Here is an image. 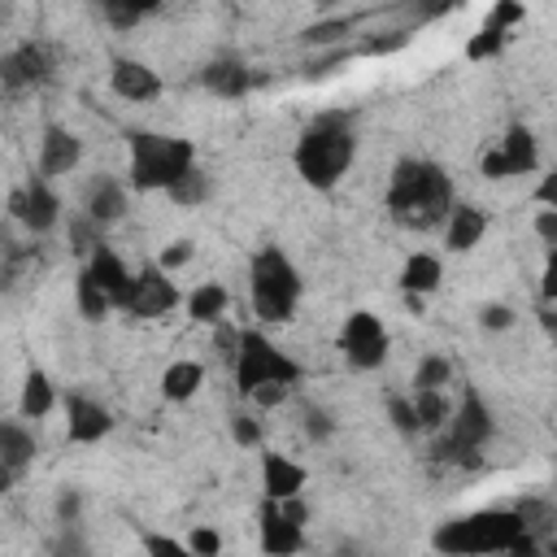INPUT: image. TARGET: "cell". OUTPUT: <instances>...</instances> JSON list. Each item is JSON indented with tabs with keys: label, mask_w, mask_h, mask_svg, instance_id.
<instances>
[{
	"label": "cell",
	"mask_w": 557,
	"mask_h": 557,
	"mask_svg": "<svg viewBox=\"0 0 557 557\" xmlns=\"http://www.w3.org/2000/svg\"><path fill=\"white\" fill-rule=\"evenodd\" d=\"M352 161H357V131H352L348 113H318L292 148V165H296L300 183L313 191L339 187V178L352 170Z\"/></svg>",
	"instance_id": "obj_2"
},
{
	"label": "cell",
	"mask_w": 557,
	"mask_h": 557,
	"mask_svg": "<svg viewBox=\"0 0 557 557\" xmlns=\"http://www.w3.org/2000/svg\"><path fill=\"white\" fill-rule=\"evenodd\" d=\"M200 83L213 91V96H222V100H239V96H248V87H252V70H248V61L244 57H213L209 65H205V74H200Z\"/></svg>",
	"instance_id": "obj_17"
},
{
	"label": "cell",
	"mask_w": 557,
	"mask_h": 557,
	"mask_svg": "<svg viewBox=\"0 0 557 557\" xmlns=\"http://www.w3.org/2000/svg\"><path fill=\"white\" fill-rule=\"evenodd\" d=\"M500 157H505V165H509V178H513V174H535V165H540L535 135H531L522 122H513V126L505 131V139H500Z\"/></svg>",
	"instance_id": "obj_23"
},
{
	"label": "cell",
	"mask_w": 557,
	"mask_h": 557,
	"mask_svg": "<svg viewBox=\"0 0 557 557\" xmlns=\"http://www.w3.org/2000/svg\"><path fill=\"white\" fill-rule=\"evenodd\" d=\"M209 191H213L209 174H205L200 165H191V170H187V174H183V178H178V183H174L165 196H170L178 209H196V205H205V200H209Z\"/></svg>",
	"instance_id": "obj_29"
},
{
	"label": "cell",
	"mask_w": 557,
	"mask_h": 557,
	"mask_svg": "<svg viewBox=\"0 0 557 557\" xmlns=\"http://www.w3.org/2000/svg\"><path fill=\"white\" fill-rule=\"evenodd\" d=\"M527 531L531 522L522 509H474V513L444 518L431 531V548L440 557H496V553H509Z\"/></svg>",
	"instance_id": "obj_3"
},
{
	"label": "cell",
	"mask_w": 557,
	"mask_h": 557,
	"mask_svg": "<svg viewBox=\"0 0 557 557\" xmlns=\"http://www.w3.org/2000/svg\"><path fill=\"white\" fill-rule=\"evenodd\" d=\"M387 348H392V339H387V326H383L379 313L352 309L344 318V326H339V352H344V361L352 370H379L387 361Z\"/></svg>",
	"instance_id": "obj_8"
},
{
	"label": "cell",
	"mask_w": 557,
	"mask_h": 557,
	"mask_svg": "<svg viewBox=\"0 0 557 557\" xmlns=\"http://www.w3.org/2000/svg\"><path fill=\"white\" fill-rule=\"evenodd\" d=\"M257 544L265 557H296L305 553V527H296L278 500H265L261 496V509H257Z\"/></svg>",
	"instance_id": "obj_12"
},
{
	"label": "cell",
	"mask_w": 557,
	"mask_h": 557,
	"mask_svg": "<svg viewBox=\"0 0 557 557\" xmlns=\"http://www.w3.org/2000/svg\"><path fill=\"white\" fill-rule=\"evenodd\" d=\"M9 218L22 222L30 235H48L61 222V196L52 191L48 178L35 174L26 187H13L9 191Z\"/></svg>",
	"instance_id": "obj_10"
},
{
	"label": "cell",
	"mask_w": 557,
	"mask_h": 557,
	"mask_svg": "<svg viewBox=\"0 0 557 557\" xmlns=\"http://www.w3.org/2000/svg\"><path fill=\"white\" fill-rule=\"evenodd\" d=\"M144 557H196L187 540H174L165 531H144Z\"/></svg>",
	"instance_id": "obj_34"
},
{
	"label": "cell",
	"mask_w": 557,
	"mask_h": 557,
	"mask_svg": "<svg viewBox=\"0 0 557 557\" xmlns=\"http://www.w3.org/2000/svg\"><path fill=\"white\" fill-rule=\"evenodd\" d=\"M544 553H548V557H557V540H553V544H548V548H544Z\"/></svg>",
	"instance_id": "obj_51"
},
{
	"label": "cell",
	"mask_w": 557,
	"mask_h": 557,
	"mask_svg": "<svg viewBox=\"0 0 557 557\" xmlns=\"http://www.w3.org/2000/svg\"><path fill=\"white\" fill-rule=\"evenodd\" d=\"M540 300L557 305V248L544 252V270H540Z\"/></svg>",
	"instance_id": "obj_43"
},
{
	"label": "cell",
	"mask_w": 557,
	"mask_h": 557,
	"mask_svg": "<svg viewBox=\"0 0 557 557\" xmlns=\"http://www.w3.org/2000/svg\"><path fill=\"white\" fill-rule=\"evenodd\" d=\"M191 257H196V244H191V239H170V244L157 252V265H161L165 274H178Z\"/></svg>",
	"instance_id": "obj_36"
},
{
	"label": "cell",
	"mask_w": 557,
	"mask_h": 557,
	"mask_svg": "<svg viewBox=\"0 0 557 557\" xmlns=\"http://www.w3.org/2000/svg\"><path fill=\"white\" fill-rule=\"evenodd\" d=\"M226 305H231V292L222 287V283H196L191 292H187V300H183V309H187V318L191 322H200V326H209V322H218L222 313H226Z\"/></svg>",
	"instance_id": "obj_25"
},
{
	"label": "cell",
	"mask_w": 557,
	"mask_h": 557,
	"mask_svg": "<svg viewBox=\"0 0 557 557\" xmlns=\"http://www.w3.org/2000/svg\"><path fill=\"white\" fill-rule=\"evenodd\" d=\"M52 557H87V540L78 527H61V535L52 540Z\"/></svg>",
	"instance_id": "obj_42"
},
{
	"label": "cell",
	"mask_w": 557,
	"mask_h": 557,
	"mask_svg": "<svg viewBox=\"0 0 557 557\" xmlns=\"http://www.w3.org/2000/svg\"><path fill=\"white\" fill-rule=\"evenodd\" d=\"M535 205H544V209H557V165L535 183Z\"/></svg>",
	"instance_id": "obj_47"
},
{
	"label": "cell",
	"mask_w": 557,
	"mask_h": 557,
	"mask_svg": "<svg viewBox=\"0 0 557 557\" xmlns=\"http://www.w3.org/2000/svg\"><path fill=\"white\" fill-rule=\"evenodd\" d=\"M413 413H418V431H444L453 418V405L444 392H413Z\"/></svg>",
	"instance_id": "obj_28"
},
{
	"label": "cell",
	"mask_w": 557,
	"mask_h": 557,
	"mask_svg": "<svg viewBox=\"0 0 557 557\" xmlns=\"http://www.w3.org/2000/svg\"><path fill=\"white\" fill-rule=\"evenodd\" d=\"M231 440L239 448H261V422L252 413H231Z\"/></svg>",
	"instance_id": "obj_40"
},
{
	"label": "cell",
	"mask_w": 557,
	"mask_h": 557,
	"mask_svg": "<svg viewBox=\"0 0 557 557\" xmlns=\"http://www.w3.org/2000/svg\"><path fill=\"white\" fill-rule=\"evenodd\" d=\"M513 322H518V313H513L505 300H487V305L479 309V326H483V331H509Z\"/></svg>",
	"instance_id": "obj_39"
},
{
	"label": "cell",
	"mask_w": 557,
	"mask_h": 557,
	"mask_svg": "<svg viewBox=\"0 0 557 557\" xmlns=\"http://www.w3.org/2000/svg\"><path fill=\"white\" fill-rule=\"evenodd\" d=\"M440 278H444V265H440L435 252H409L396 283H400L405 296H422V300H426V296L440 287Z\"/></svg>",
	"instance_id": "obj_22"
},
{
	"label": "cell",
	"mask_w": 557,
	"mask_h": 557,
	"mask_svg": "<svg viewBox=\"0 0 557 557\" xmlns=\"http://www.w3.org/2000/svg\"><path fill=\"white\" fill-rule=\"evenodd\" d=\"M305 435H309L313 444H326V440L335 435V418H331L326 409H305Z\"/></svg>",
	"instance_id": "obj_41"
},
{
	"label": "cell",
	"mask_w": 557,
	"mask_h": 557,
	"mask_svg": "<svg viewBox=\"0 0 557 557\" xmlns=\"http://www.w3.org/2000/svg\"><path fill=\"white\" fill-rule=\"evenodd\" d=\"M287 392H292L287 383H265V387H257L248 400H252L257 409H274V405H283V400H287Z\"/></svg>",
	"instance_id": "obj_45"
},
{
	"label": "cell",
	"mask_w": 557,
	"mask_h": 557,
	"mask_svg": "<svg viewBox=\"0 0 557 557\" xmlns=\"http://www.w3.org/2000/svg\"><path fill=\"white\" fill-rule=\"evenodd\" d=\"M48 70H52V57H48V48L35 44V39H26V44H17V48H9V52L0 57V78H4L9 91H22V87L44 83Z\"/></svg>",
	"instance_id": "obj_14"
},
{
	"label": "cell",
	"mask_w": 557,
	"mask_h": 557,
	"mask_svg": "<svg viewBox=\"0 0 557 557\" xmlns=\"http://www.w3.org/2000/svg\"><path fill=\"white\" fill-rule=\"evenodd\" d=\"M305 483H309V470L300 461H292L287 453H274V448L261 453V496L265 500H292L305 492Z\"/></svg>",
	"instance_id": "obj_16"
},
{
	"label": "cell",
	"mask_w": 557,
	"mask_h": 557,
	"mask_svg": "<svg viewBox=\"0 0 557 557\" xmlns=\"http://www.w3.org/2000/svg\"><path fill=\"white\" fill-rule=\"evenodd\" d=\"M405 44H409V30H392V39H370L366 52H370V57H387V52H396V48H405Z\"/></svg>",
	"instance_id": "obj_48"
},
{
	"label": "cell",
	"mask_w": 557,
	"mask_h": 557,
	"mask_svg": "<svg viewBox=\"0 0 557 557\" xmlns=\"http://www.w3.org/2000/svg\"><path fill=\"white\" fill-rule=\"evenodd\" d=\"M126 152H131L126 183L135 191H170L196 165V144L183 135H161V131H131Z\"/></svg>",
	"instance_id": "obj_5"
},
{
	"label": "cell",
	"mask_w": 557,
	"mask_h": 557,
	"mask_svg": "<svg viewBox=\"0 0 557 557\" xmlns=\"http://www.w3.org/2000/svg\"><path fill=\"white\" fill-rule=\"evenodd\" d=\"M83 218H91L100 231L122 222L126 218V187L117 178H96L87 187V200H83Z\"/></svg>",
	"instance_id": "obj_19"
},
{
	"label": "cell",
	"mask_w": 557,
	"mask_h": 557,
	"mask_svg": "<svg viewBox=\"0 0 557 557\" xmlns=\"http://www.w3.org/2000/svg\"><path fill=\"white\" fill-rule=\"evenodd\" d=\"M492 431H496V422H492L487 400H483L474 387H466V396H461V405L453 409V418H448V426H444V435H440L435 453H440L444 461L474 457V453L492 440Z\"/></svg>",
	"instance_id": "obj_7"
},
{
	"label": "cell",
	"mask_w": 557,
	"mask_h": 557,
	"mask_svg": "<svg viewBox=\"0 0 557 557\" xmlns=\"http://www.w3.org/2000/svg\"><path fill=\"white\" fill-rule=\"evenodd\" d=\"M187 548H191L196 557H222V531L200 522V527L187 531Z\"/></svg>",
	"instance_id": "obj_37"
},
{
	"label": "cell",
	"mask_w": 557,
	"mask_h": 557,
	"mask_svg": "<svg viewBox=\"0 0 557 557\" xmlns=\"http://www.w3.org/2000/svg\"><path fill=\"white\" fill-rule=\"evenodd\" d=\"M74 305H78V313H83L87 322H100V318L113 313V300L104 296V287H100L87 270H78V278H74Z\"/></svg>",
	"instance_id": "obj_27"
},
{
	"label": "cell",
	"mask_w": 557,
	"mask_h": 557,
	"mask_svg": "<svg viewBox=\"0 0 557 557\" xmlns=\"http://www.w3.org/2000/svg\"><path fill=\"white\" fill-rule=\"evenodd\" d=\"M183 300H187V296L178 292L174 274H165V270L152 261V265H144V270L131 278V292H126L122 313H131V318H165V313H174Z\"/></svg>",
	"instance_id": "obj_9"
},
{
	"label": "cell",
	"mask_w": 557,
	"mask_h": 557,
	"mask_svg": "<svg viewBox=\"0 0 557 557\" xmlns=\"http://www.w3.org/2000/svg\"><path fill=\"white\" fill-rule=\"evenodd\" d=\"M387 418L400 435H418V413H413V400L409 396H387Z\"/></svg>",
	"instance_id": "obj_38"
},
{
	"label": "cell",
	"mask_w": 557,
	"mask_h": 557,
	"mask_svg": "<svg viewBox=\"0 0 557 557\" xmlns=\"http://www.w3.org/2000/svg\"><path fill=\"white\" fill-rule=\"evenodd\" d=\"M300 270L292 265V257L278 244H265L252 252L248 261V296H252V313L261 326H283L296 318L300 305Z\"/></svg>",
	"instance_id": "obj_4"
},
{
	"label": "cell",
	"mask_w": 557,
	"mask_h": 557,
	"mask_svg": "<svg viewBox=\"0 0 557 557\" xmlns=\"http://www.w3.org/2000/svg\"><path fill=\"white\" fill-rule=\"evenodd\" d=\"M483 235H487V213L479 205H453V213L444 222V248L448 252H470Z\"/></svg>",
	"instance_id": "obj_20"
},
{
	"label": "cell",
	"mask_w": 557,
	"mask_h": 557,
	"mask_svg": "<svg viewBox=\"0 0 557 557\" xmlns=\"http://www.w3.org/2000/svg\"><path fill=\"white\" fill-rule=\"evenodd\" d=\"M113 431V413L91 396H65V435L70 444H100Z\"/></svg>",
	"instance_id": "obj_15"
},
{
	"label": "cell",
	"mask_w": 557,
	"mask_h": 557,
	"mask_svg": "<svg viewBox=\"0 0 557 557\" xmlns=\"http://www.w3.org/2000/svg\"><path fill=\"white\" fill-rule=\"evenodd\" d=\"M444 383H453V361L440 352H426L413 370V392H444Z\"/></svg>",
	"instance_id": "obj_30"
},
{
	"label": "cell",
	"mask_w": 557,
	"mask_h": 557,
	"mask_svg": "<svg viewBox=\"0 0 557 557\" xmlns=\"http://www.w3.org/2000/svg\"><path fill=\"white\" fill-rule=\"evenodd\" d=\"M278 509H283V513H287L296 527H305V522H309V509H305V500H300V496H292V500H278Z\"/></svg>",
	"instance_id": "obj_50"
},
{
	"label": "cell",
	"mask_w": 557,
	"mask_h": 557,
	"mask_svg": "<svg viewBox=\"0 0 557 557\" xmlns=\"http://www.w3.org/2000/svg\"><path fill=\"white\" fill-rule=\"evenodd\" d=\"M505 44H509V35L483 22V26H479V30L466 39V61H487V57H496Z\"/></svg>",
	"instance_id": "obj_32"
},
{
	"label": "cell",
	"mask_w": 557,
	"mask_h": 557,
	"mask_svg": "<svg viewBox=\"0 0 557 557\" xmlns=\"http://www.w3.org/2000/svg\"><path fill=\"white\" fill-rule=\"evenodd\" d=\"M52 409H57V387H52V379H48L39 366H30L26 379H22L17 413H22V418H48Z\"/></svg>",
	"instance_id": "obj_24"
},
{
	"label": "cell",
	"mask_w": 557,
	"mask_h": 557,
	"mask_svg": "<svg viewBox=\"0 0 557 557\" xmlns=\"http://www.w3.org/2000/svg\"><path fill=\"white\" fill-rule=\"evenodd\" d=\"M479 170H483L487 178H509V165H505V157H500V148H492V152H483V161H479Z\"/></svg>",
	"instance_id": "obj_49"
},
{
	"label": "cell",
	"mask_w": 557,
	"mask_h": 557,
	"mask_svg": "<svg viewBox=\"0 0 557 557\" xmlns=\"http://www.w3.org/2000/svg\"><path fill=\"white\" fill-rule=\"evenodd\" d=\"M522 17H527V4H518V0H500V4H492L487 9V26H496V30H513V26H522Z\"/></svg>",
	"instance_id": "obj_35"
},
{
	"label": "cell",
	"mask_w": 557,
	"mask_h": 557,
	"mask_svg": "<svg viewBox=\"0 0 557 557\" xmlns=\"http://www.w3.org/2000/svg\"><path fill=\"white\" fill-rule=\"evenodd\" d=\"M148 13H157V4H139V0H104V22L117 30L139 26Z\"/></svg>",
	"instance_id": "obj_31"
},
{
	"label": "cell",
	"mask_w": 557,
	"mask_h": 557,
	"mask_svg": "<svg viewBox=\"0 0 557 557\" xmlns=\"http://www.w3.org/2000/svg\"><path fill=\"white\" fill-rule=\"evenodd\" d=\"M348 30H352V17H331V22H313V26H305L300 39L313 44V48H326V44H335V39L348 35Z\"/></svg>",
	"instance_id": "obj_33"
},
{
	"label": "cell",
	"mask_w": 557,
	"mask_h": 557,
	"mask_svg": "<svg viewBox=\"0 0 557 557\" xmlns=\"http://www.w3.org/2000/svg\"><path fill=\"white\" fill-rule=\"evenodd\" d=\"M30 461H35V435L17 418L0 422V470H4V483H13Z\"/></svg>",
	"instance_id": "obj_21"
},
{
	"label": "cell",
	"mask_w": 557,
	"mask_h": 557,
	"mask_svg": "<svg viewBox=\"0 0 557 557\" xmlns=\"http://www.w3.org/2000/svg\"><path fill=\"white\" fill-rule=\"evenodd\" d=\"M78 513H83V496H78L74 487H65V492L57 496V522H61V527H78Z\"/></svg>",
	"instance_id": "obj_44"
},
{
	"label": "cell",
	"mask_w": 557,
	"mask_h": 557,
	"mask_svg": "<svg viewBox=\"0 0 557 557\" xmlns=\"http://www.w3.org/2000/svg\"><path fill=\"white\" fill-rule=\"evenodd\" d=\"M100 287H104V296L113 300V309H122L126 305V292H131V270L122 265V257L109 248V244H100V248H91V257H87V265H83Z\"/></svg>",
	"instance_id": "obj_18"
},
{
	"label": "cell",
	"mask_w": 557,
	"mask_h": 557,
	"mask_svg": "<svg viewBox=\"0 0 557 557\" xmlns=\"http://www.w3.org/2000/svg\"><path fill=\"white\" fill-rule=\"evenodd\" d=\"M109 87L131 104H148V100H157L165 91L161 74L139 57H113L109 61Z\"/></svg>",
	"instance_id": "obj_13"
},
{
	"label": "cell",
	"mask_w": 557,
	"mask_h": 557,
	"mask_svg": "<svg viewBox=\"0 0 557 557\" xmlns=\"http://www.w3.org/2000/svg\"><path fill=\"white\" fill-rule=\"evenodd\" d=\"M383 205H387L392 222H400L409 231H431V226L448 222V213H453V178L444 174L440 161L400 157L392 165Z\"/></svg>",
	"instance_id": "obj_1"
},
{
	"label": "cell",
	"mask_w": 557,
	"mask_h": 557,
	"mask_svg": "<svg viewBox=\"0 0 557 557\" xmlns=\"http://www.w3.org/2000/svg\"><path fill=\"white\" fill-rule=\"evenodd\" d=\"M200 383H205V366L200 361H170L165 370H161V396L165 400H191L196 392H200Z\"/></svg>",
	"instance_id": "obj_26"
},
{
	"label": "cell",
	"mask_w": 557,
	"mask_h": 557,
	"mask_svg": "<svg viewBox=\"0 0 557 557\" xmlns=\"http://www.w3.org/2000/svg\"><path fill=\"white\" fill-rule=\"evenodd\" d=\"M300 379H305V366L292 352H283L265 331L248 326V331L235 335V387H239V396H252L265 383L296 387Z\"/></svg>",
	"instance_id": "obj_6"
},
{
	"label": "cell",
	"mask_w": 557,
	"mask_h": 557,
	"mask_svg": "<svg viewBox=\"0 0 557 557\" xmlns=\"http://www.w3.org/2000/svg\"><path fill=\"white\" fill-rule=\"evenodd\" d=\"M83 161V139L61 126V122H48L44 135H39V157H35V174L39 178H61V174H74Z\"/></svg>",
	"instance_id": "obj_11"
},
{
	"label": "cell",
	"mask_w": 557,
	"mask_h": 557,
	"mask_svg": "<svg viewBox=\"0 0 557 557\" xmlns=\"http://www.w3.org/2000/svg\"><path fill=\"white\" fill-rule=\"evenodd\" d=\"M531 226H535V235H540L548 248H557V209H540Z\"/></svg>",
	"instance_id": "obj_46"
}]
</instances>
